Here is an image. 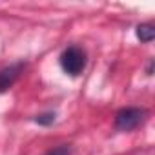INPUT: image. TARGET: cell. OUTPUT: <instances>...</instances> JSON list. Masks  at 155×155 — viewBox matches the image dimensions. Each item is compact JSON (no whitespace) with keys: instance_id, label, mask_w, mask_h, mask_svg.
Returning a JSON list of instances; mask_svg holds the SVG:
<instances>
[{"instance_id":"cell-6","label":"cell","mask_w":155,"mask_h":155,"mask_svg":"<svg viewBox=\"0 0 155 155\" xmlns=\"http://www.w3.org/2000/svg\"><path fill=\"white\" fill-rule=\"evenodd\" d=\"M69 153H71V148H69V144H62V146H57V148L49 150L46 155H69Z\"/></svg>"},{"instance_id":"cell-2","label":"cell","mask_w":155,"mask_h":155,"mask_svg":"<svg viewBox=\"0 0 155 155\" xmlns=\"http://www.w3.org/2000/svg\"><path fill=\"white\" fill-rule=\"evenodd\" d=\"M146 120V110L142 108H122L115 113V130L119 131H133Z\"/></svg>"},{"instance_id":"cell-4","label":"cell","mask_w":155,"mask_h":155,"mask_svg":"<svg viewBox=\"0 0 155 155\" xmlns=\"http://www.w3.org/2000/svg\"><path fill=\"white\" fill-rule=\"evenodd\" d=\"M135 35L140 42H151L155 38V26L153 24H139L135 29Z\"/></svg>"},{"instance_id":"cell-7","label":"cell","mask_w":155,"mask_h":155,"mask_svg":"<svg viewBox=\"0 0 155 155\" xmlns=\"http://www.w3.org/2000/svg\"><path fill=\"white\" fill-rule=\"evenodd\" d=\"M146 75H153V58L150 60V64H148V69H146Z\"/></svg>"},{"instance_id":"cell-3","label":"cell","mask_w":155,"mask_h":155,"mask_svg":"<svg viewBox=\"0 0 155 155\" xmlns=\"http://www.w3.org/2000/svg\"><path fill=\"white\" fill-rule=\"evenodd\" d=\"M24 68H26L24 62H15V64L6 66L4 69H0V93H6L17 82V79L24 71Z\"/></svg>"},{"instance_id":"cell-5","label":"cell","mask_w":155,"mask_h":155,"mask_svg":"<svg viewBox=\"0 0 155 155\" xmlns=\"http://www.w3.org/2000/svg\"><path fill=\"white\" fill-rule=\"evenodd\" d=\"M55 113L53 111H46V113H40V115H37L35 117V122L38 124V126H51L53 122H55Z\"/></svg>"},{"instance_id":"cell-1","label":"cell","mask_w":155,"mask_h":155,"mask_svg":"<svg viewBox=\"0 0 155 155\" xmlns=\"http://www.w3.org/2000/svg\"><path fill=\"white\" fill-rule=\"evenodd\" d=\"M60 68L69 77H79L86 68V51L79 46H68L60 53Z\"/></svg>"}]
</instances>
